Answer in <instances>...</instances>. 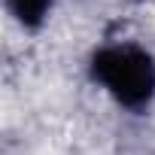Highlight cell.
I'll list each match as a JSON object with an SVG mask.
<instances>
[{
    "label": "cell",
    "mask_w": 155,
    "mask_h": 155,
    "mask_svg": "<svg viewBox=\"0 0 155 155\" xmlns=\"http://www.w3.org/2000/svg\"><path fill=\"white\" fill-rule=\"evenodd\" d=\"M91 76L128 110H143L155 97V61L134 43L104 46L91 58Z\"/></svg>",
    "instance_id": "cell-1"
},
{
    "label": "cell",
    "mask_w": 155,
    "mask_h": 155,
    "mask_svg": "<svg viewBox=\"0 0 155 155\" xmlns=\"http://www.w3.org/2000/svg\"><path fill=\"white\" fill-rule=\"evenodd\" d=\"M52 3H55V0H6L9 12H12L25 28L43 25L46 15H49V9H52Z\"/></svg>",
    "instance_id": "cell-2"
}]
</instances>
